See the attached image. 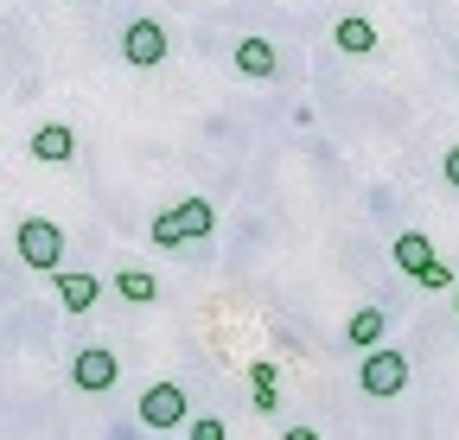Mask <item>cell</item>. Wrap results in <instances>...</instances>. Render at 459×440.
<instances>
[{"mask_svg":"<svg viewBox=\"0 0 459 440\" xmlns=\"http://www.w3.org/2000/svg\"><path fill=\"white\" fill-rule=\"evenodd\" d=\"M211 224H217V211L204 204V198H179L166 217H153V243L160 249H179V243H192V237H211Z\"/></svg>","mask_w":459,"mask_h":440,"instance_id":"cell-1","label":"cell"},{"mask_svg":"<svg viewBox=\"0 0 459 440\" xmlns=\"http://www.w3.org/2000/svg\"><path fill=\"white\" fill-rule=\"evenodd\" d=\"M389 255H395V268L409 274V281H421V288H453V268L434 255V243H428L421 230H402Z\"/></svg>","mask_w":459,"mask_h":440,"instance_id":"cell-2","label":"cell"},{"mask_svg":"<svg viewBox=\"0 0 459 440\" xmlns=\"http://www.w3.org/2000/svg\"><path fill=\"white\" fill-rule=\"evenodd\" d=\"M13 249H20V262H26V268L51 274L57 262H65V230H57L51 217H20V230H13Z\"/></svg>","mask_w":459,"mask_h":440,"instance_id":"cell-3","label":"cell"},{"mask_svg":"<svg viewBox=\"0 0 459 440\" xmlns=\"http://www.w3.org/2000/svg\"><path fill=\"white\" fill-rule=\"evenodd\" d=\"M358 390L364 396H402L409 390V358L402 351H389V345H377V351H364V370H358Z\"/></svg>","mask_w":459,"mask_h":440,"instance_id":"cell-4","label":"cell"},{"mask_svg":"<svg viewBox=\"0 0 459 440\" xmlns=\"http://www.w3.org/2000/svg\"><path fill=\"white\" fill-rule=\"evenodd\" d=\"M141 421H147V434H172V427H186V421H192L186 390H179V383H153V390H141Z\"/></svg>","mask_w":459,"mask_h":440,"instance_id":"cell-5","label":"cell"},{"mask_svg":"<svg viewBox=\"0 0 459 440\" xmlns=\"http://www.w3.org/2000/svg\"><path fill=\"white\" fill-rule=\"evenodd\" d=\"M122 58H128L134 71L166 65V26H160V20H128V32H122Z\"/></svg>","mask_w":459,"mask_h":440,"instance_id":"cell-6","label":"cell"},{"mask_svg":"<svg viewBox=\"0 0 459 440\" xmlns=\"http://www.w3.org/2000/svg\"><path fill=\"white\" fill-rule=\"evenodd\" d=\"M115 351H102V345H90V351H77V364H71V383L77 390H90V396H102V390H115Z\"/></svg>","mask_w":459,"mask_h":440,"instance_id":"cell-7","label":"cell"},{"mask_svg":"<svg viewBox=\"0 0 459 440\" xmlns=\"http://www.w3.org/2000/svg\"><path fill=\"white\" fill-rule=\"evenodd\" d=\"M32 160L39 167H71V153H77V134L65 128V122H45V128H32Z\"/></svg>","mask_w":459,"mask_h":440,"instance_id":"cell-8","label":"cell"},{"mask_svg":"<svg viewBox=\"0 0 459 440\" xmlns=\"http://www.w3.org/2000/svg\"><path fill=\"white\" fill-rule=\"evenodd\" d=\"M51 288H57V300H65V313H90L96 294H102V281L83 274V268H51Z\"/></svg>","mask_w":459,"mask_h":440,"instance_id":"cell-9","label":"cell"},{"mask_svg":"<svg viewBox=\"0 0 459 440\" xmlns=\"http://www.w3.org/2000/svg\"><path fill=\"white\" fill-rule=\"evenodd\" d=\"M230 65H237L249 83H268L274 71H281V58H274V45L268 39H237V51H230Z\"/></svg>","mask_w":459,"mask_h":440,"instance_id":"cell-10","label":"cell"},{"mask_svg":"<svg viewBox=\"0 0 459 440\" xmlns=\"http://www.w3.org/2000/svg\"><path fill=\"white\" fill-rule=\"evenodd\" d=\"M389 332V313L383 306H358L351 319H344V339H351V351H377Z\"/></svg>","mask_w":459,"mask_h":440,"instance_id":"cell-11","label":"cell"},{"mask_svg":"<svg viewBox=\"0 0 459 440\" xmlns=\"http://www.w3.org/2000/svg\"><path fill=\"white\" fill-rule=\"evenodd\" d=\"M332 39H338V51H351V58H364V51H377V26H370L364 13H344V20L332 26Z\"/></svg>","mask_w":459,"mask_h":440,"instance_id":"cell-12","label":"cell"},{"mask_svg":"<svg viewBox=\"0 0 459 440\" xmlns=\"http://www.w3.org/2000/svg\"><path fill=\"white\" fill-rule=\"evenodd\" d=\"M115 288H122V300H134V306H153L160 300V281H153L147 268H122V274H115Z\"/></svg>","mask_w":459,"mask_h":440,"instance_id":"cell-13","label":"cell"},{"mask_svg":"<svg viewBox=\"0 0 459 440\" xmlns=\"http://www.w3.org/2000/svg\"><path fill=\"white\" fill-rule=\"evenodd\" d=\"M249 383H255V409L274 415V402H281V390H274V364H249Z\"/></svg>","mask_w":459,"mask_h":440,"instance_id":"cell-14","label":"cell"},{"mask_svg":"<svg viewBox=\"0 0 459 440\" xmlns=\"http://www.w3.org/2000/svg\"><path fill=\"white\" fill-rule=\"evenodd\" d=\"M186 427H192V440H223V421H204V415H198V421H186Z\"/></svg>","mask_w":459,"mask_h":440,"instance_id":"cell-15","label":"cell"},{"mask_svg":"<svg viewBox=\"0 0 459 440\" xmlns=\"http://www.w3.org/2000/svg\"><path fill=\"white\" fill-rule=\"evenodd\" d=\"M440 173H446V185H459V147H446V160H440Z\"/></svg>","mask_w":459,"mask_h":440,"instance_id":"cell-16","label":"cell"},{"mask_svg":"<svg viewBox=\"0 0 459 440\" xmlns=\"http://www.w3.org/2000/svg\"><path fill=\"white\" fill-rule=\"evenodd\" d=\"M453 313H459V300H453Z\"/></svg>","mask_w":459,"mask_h":440,"instance_id":"cell-17","label":"cell"}]
</instances>
